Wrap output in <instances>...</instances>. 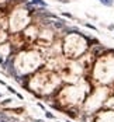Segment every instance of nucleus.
<instances>
[{
	"label": "nucleus",
	"instance_id": "nucleus-1",
	"mask_svg": "<svg viewBox=\"0 0 114 122\" xmlns=\"http://www.w3.org/2000/svg\"><path fill=\"white\" fill-rule=\"evenodd\" d=\"M52 24H54L55 28H65L66 21H63V20H61V21H52Z\"/></svg>",
	"mask_w": 114,
	"mask_h": 122
},
{
	"label": "nucleus",
	"instance_id": "nucleus-2",
	"mask_svg": "<svg viewBox=\"0 0 114 122\" xmlns=\"http://www.w3.org/2000/svg\"><path fill=\"white\" fill-rule=\"evenodd\" d=\"M31 4H34V6H41V7H47V6H48L47 1H44V0H31Z\"/></svg>",
	"mask_w": 114,
	"mask_h": 122
},
{
	"label": "nucleus",
	"instance_id": "nucleus-3",
	"mask_svg": "<svg viewBox=\"0 0 114 122\" xmlns=\"http://www.w3.org/2000/svg\"><path fill=\"white\" fill-rule=\"evenodd\" d=\"M99 1H100V4H103L106 7H113L114 6V0H99Z\"/></svg>",
	"mask_w": 114,
	"mask_h": 122
},
{
	"label": "nucleus",
	"instance_id": "nucleus-4",
	"mask_svg": "<svg viewBox=\"0 0 114 122\" xmlns=\"http://www.w3.org/2000/svg\"><path fill=\"white\" fill-rule=\"evenodd\" d=\"M83 25H85L86 28L92 30V31H97V27H96V25H93V24H89V22H83Z\"/></svg>",
	"mask_w": 114,
	"mask_h": 122
},
{
	"label": "nucleus",
	"instance_id": "nucleus-5",
	"mask_svg": "<svg viewBox=\"0 0 114 122\" xmlns=\"http://www.w3.org/2000/svg\"><path fill=\"white\" fill-rule=\"evenodd\" d=\"M62 15H63V17H66V18H71V20H73V18H75V17H73L71 13H65V11L62 13Z\"/></svg>",
	"mask_w": 114,
	"mask_h": 122
},
{
	"label": "nucleus",
	"instance_id": "nucleus-6",
	"mask_svg": "<svg viewBox=\"0 0 114 122\" xmlns=\"http://www.w3.org/2000/svg\"><path fill=\"white\" fill-rule=\"evenodd\" d=\"M45 117H47V118H49V119H54V118H55V117H54V114H51V112H48V111L45 112Z\"/></svg>",
	"mask_w": 114,
	"mask_h": 122
},
{
	"label": "nucleus",
	"instance_id": "nucleus-7",
	"mask_svg": "<svg viewBox=\"0 0 114 122\" xmlns=\"http://www.w3.org/2000/svg\"><path fill=\"white\" fill-rule=\"evenodd\" d=\"M7 90H8L10 93H13V94H17V93H16V90H13V87H10V86H7Z\"/></svg>",
	"mask_w": 114,
	"mask_h": 122
},
{
	"label": "nucleus",
	"instance_id": "nucleus-8",
	"mask_svg": "<svg viewBox=\"0 0 114 122\" xmlns=\"http://www.w3.org/2000/svg\"><path fill=\"white\" fill-rule=\"evenodd\" d=\"M10 101H11V100H10V98H6V100H3V101H1V103H3V104H8V103H10Z\"/></svg>",
	"mask_w": 114,
	"mask_h": 122
},
{
	"label": "nucleus",
	"instance_id": "nucleus-9",
	"mask_svg": "<svg viewBox=\"0 0 114 122\" xmlns=\"http://www.w3.org/2000/svg\"><path fill=\"white\" fill-rule=\"evenodd\" d=\"M107 28H109V30H111V31H114V24H110Z\"/></svg>",
	"mask_w": 114,
	"mask_h": 122
},
{
	"label": "nucleus",
	"instance_id": "nucleus-10",
	"mask_svg": "<svg viewBox=\"0 0 114 122\" xmlns=\"http://www.w3.org/2000/svg\"><path fill=\"white\" fill-rule=\"evenodd\" d=\"M38 122H44V121H38Z\"/></svg>",
	"mask_w": 114,
	"mask_h": 122
},
{
	"label": "nucleus",
	"instance_id": "nucleus-11",
	"mask_svg": "<svg viewBox=\"0 0 114 122\" xmlns=\"http://www.w3.org/2000/svg\"><path fill=\"white\" fill-rule=\"evenodd\" d=\"M68 122H72V121H68Z\"/></svg>",
	"mask_w": 114,
	"mask_h": 122
}]
</instances>
